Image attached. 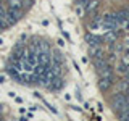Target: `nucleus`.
Masks as SVG:
<instances>
[{"label": "nucleus", "mask_w": 129, "mask_h": 121, "mask_svg": "<svg viewBox=\"0 0 129 121\" xmlns=\"http://www.w3.org/2000/svg\"><path fill=\"white\" fill-rule=\"evenodd\" d=\"M84 10H86V13L95 15L97 10H99V2H97V0H89L86 5H84Z\"/></svg>", "instance_id": "2"}, {"label": "nucleus", "mask_w": 129, "mask_h": 121, "mask_svg": "<svg viewBox=\"0 0 129 121\" xmlns=\"http://www.w3.org/2000/svg\"><path fill=\"white\" fill-rule=\"evenodd\" d=\"M119 118L121 119H129V103L126 105V108H124V110L119 111Z\"/></svg>", "instance_id": "8"}, {"label": "nucleus", "mask_w": 129, "mask_h": 121, "mask_svg": "<svg viewBox=\"0 0 129 121\" xmlns=\"http://www.w3.org/2000/svg\"><path fill=\"white\" fill-rule=\"evenodd\" d=\"M113 84V79H108V78H100V82H99V87L102 90H108Z\"/></svg>", "instance_id": "6"}, {"label": "nucleus", "mask_w": 129, "mask_h": 121, "mask_svg": "<svg viewBox=\"0 0 129 121\" xmlns=\"http://www.w3.org/2000/svg\"><path fill=\"white\" fill-rule=\"evenodd\" d=\"M118 87H119V90H121V92H126V90H129V79L126 78V79L123 81V82H119V86H118Z\"/></svg>", "instance_id": "7"}, {"label": "nucleus", "mask_w": 129, "mask_h": 121, "mask_svg": "<svg viewBox=\"0 0 129 121\" xmlns=\"http://www.w3.org/2000/svg\"><path fill=\"white\" fill-rule=\"evenodd\" d=\"M2 31H3V29H2V26H0V32H2Z\"/></svg>", "instance_id": "12"}, {"label": "nucleus", "mask_w": 129, "mask_h": 121, "mask_svg": "<svg viewBox=\"0 0 129 121\" xmlns=\"http://www.w3.org/2000/svg\"><path fill=\"white\" fill-rule=\"evenodd\" d=\"M127 103H129V102H127V97H126V94H124V92L116 94L115 99H113V107H115V110L118 111V113H119L121 110H124Z\"/></svg>", "instance_id": "1"}, {"label": "nucleus", "mask_w": 129, "mask_h": 121, "mask_svg": "<svg viewBox=\"0 0 129 121\" xmlns=\"http://www.w3.org/2000/svg\"><path fill=\"white\" fill-rule=\"evenodd\" d=\"M89 53L94 58H103L102 56V45H89Z\"/></svg>", "instance_id": "4"}, {"label": "nucleus", "mask_w": 129, "mask_h": 121, "mask_svg": "<svg viewBox=\"0 0 129 121\" xmlns=\"http://www.w3.org/2000/svg\"><path fill=\"white\" fill-rule=\"evenodd\" d=\"M87 2H89V0H78V3H82V5H86Z\"/></svg>", "instance_id": "9"}, {"label": "nucleus", "mask_w": 129, "mask_h": 121, "mask_svg": "<svg viewBox=\"0 0 129 121\" xmlns=\"http://www.w3.org/2000/svg\"><path fill=\"white\" fill-rule=\"evenodd\" d=\"M2 82H5V78H3V76H0V84Z\"/></svg>", "instance_id": "10"}, {"label": "nucleus", "mask_w": 129, "mask_h": 121, "mask_svg": "<svg viewBox=\"0 0 129 121\" xmlns=\"http://www.w3.org/2000/svg\"><path fill=\"white\" fill-rule=\"evenodd\" d=\"M8 8H13V10H23L24 2L23 0H5Z\"/></svg>", "instance_id": "5"}, {"label": "nucleus", "mask_w": 129, "mask_h": 121, "mask_svg": "<svg viewBox=\"0 0 129 121\" xmlns=\"http://www.w3.org/2000/svg\"><path fill=\"white\" fill-rule=\"evenodd\" d=\"M0 45H3V39H0Z\"/></svg>", "instance_id": "11"}, {"label": "nucleus", "mask_w": 129, "mask_h": 121, "mask_svg": "<svg viewBox=\"0 0 129 121\" xmlns=\"http://www.w3.org/2000/svg\"><path fill=\"white\" fill-rule=\"evenodd\" d=\"M86 40H87L89 45H102V37H100V36H95V34H87Z\"/></svg>", "instance_id": "3"}, {"label": "nucleus", "mask_w": 129, "mask_h": 121, "mask_svg": "<svg viewBox=\"0 0 129 121\" xmlns=\"http://www.w3.org/2000/svg\"><path fill=\"white\" fill-rule=\"evenodd\" d=\"M32 2H34V0H32Z\"/></svg>", "instance_id": "13"}]
</instances>
